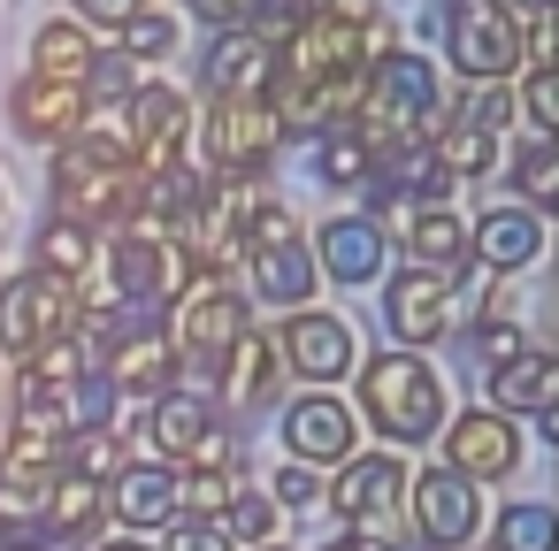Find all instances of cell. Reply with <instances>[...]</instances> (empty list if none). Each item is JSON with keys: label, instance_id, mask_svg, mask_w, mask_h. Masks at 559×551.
Here are the masks:
<instances>
[{"label": "cell", "instance_id": "6da1fadb", "mask_svg": "<svg viewBox=\"0 0 559 551\" xmlns=\"http://www.w3.org/2000/svg\"><path fill=\"white\" fill-rule=\"evenodd\" d=\"M353 421H376L383 452L399 444H437V429L452 421V398H444V375L421 360V352H368L353 360Z\"/></svg>", "mask_w": 559, "mask_h": 551}, {"label": "cell", "instance_id": "7bdbcfd3", "mask_svg": "<svg viewBox=\"0 0 559 551\" xmlns=\"http://www.w3.org/2000/svg\"><path fill=\"white\" fill-rule=\"evenodd\" d=\"M192 16H200V24H215V32H253L261 0H192Z\"/></svg>", "mask_w": 559, "mask_h": 551}, {"label": "cell", "instance_id": "e0dca14e", "mask_svg": "<svg viewBox=\"0 0 559 551\" xmlns=\"http://www.w3.org/2000/svg\"><path fill=\"white\" fill-rule=\"evenodd\" d=\"M276 85V47L261 32H215L200 55V93L207 100H269Z\"/></svg>", "mask_w": 559, "mask_h": 551}, {"label": "cell", "instance_id": "ffe728a7", "mask_svg": "<svg viewBox=\"0 0 559 551\" xmlns=\"http://www.w3.org/2000/svg\"><path fill=\"white\" fill-rule=\"evenodd\" d=\"M490 383V414H528V421H551L559 414V352H544V345H528V352H513L506 368H490L483 375Z\"/></svg>", "mask_w": 559, "mask_h": 551}, {"label": "cell", "instance_id": "bcb514c9", "mask_svg": "<svg viewBox=\"0 0 559 551\" xmlns=\"http://www.w3.org/2000/svg\"><path fill=\"white\" fill-rule=\"evenodd\" d=\"M93 551H154V543H139V536H123V543H93Z\"/></svg>", "mask_w": 559, "mask_h": 551}, {"label": "cell", "instance_id": "5b68a950", "mask_svg": "<svg viewBox=\"0 0 559 551\" xmlns=\"http://www.w3.org/2000/svg\"><path fill=\"white\" fill-rule=\"evenodd\" d=\"M200 154H207V177L253 192V177H269V161L284 154V131H276L269 100H207Z\"/></svg>", "mask_w": 559, "mask_h": 551}, {"label": "cell", "instance_id": "52a82bcc", "mask_svg": "<svg viewBox=\"0 0 559 551\" xmlns=\"http://www.w3.org/2000/svg\"><path fill=\"white\" fill-rule=\"evenodd\" d=\"M78 284H55V276H9L0 284V352L9 360H32L47 337H70V322H78Z\"/></svg>", "mask_w": 559, "mask_h": 551}, {"label": "cell", "instance_id": "d6986e66", "mask_svg": "<svg viewBox=\"0 0 559 551\" xmlns=\"http://www.w3.org/2000/svg\"><path fill=\"white\" fill-rule=\"evenodd\" d=\"M85 93L78 85H55V77H16V93H9V123L32 139V146H70L78 131H85Z\"/></svg>", "mask_w": 559, "mask_h": 551}, {"label": "cell", "instance_id": "836d02e7", "mask_svg": "<svg viewBox=\"0 0 559 551\" xmlns=\"http://www.w3.org/2000/svg\"><path fill=\"white\" fill-rule=\"evenodd\" d=\"M116 55L139 70V62H169L177 55V16L169 9H146V16H131L123 32H116Z\"/></svg>", "mask_w": 559, "mask_h": 551}, {"label": "cell", "instance_id": "2e32d148", "mask_svg": "<svg viewBox=\"0 0 559 551\" xmlns=\"http://www.w3.org/2000/svg\"><path fill=\"white\" fill-rule=\"evenodd\" d=\"M100 375H108V391L116 398H162V391H177V352H169V330L154 322V314H131V330L100 352Z\"/></svg>", "mask_w": 559, "mask_h": 551}, {"label": "cell", "instance_id": "7c38bea8", "mask_svg": "<svg viewBox=\"0 0 559 551\" xmlns=\"http://www.w3.org/2000/svg\"><path fill=\"white\" fill-rule=\"evenodd\" d=\"M284 444H292V459L299 467H345L353 452H360V421H353V406L337 398V391H299L292 406H284Z\"/></svg>", "mask_w": 559, "mask_h": 551}, {"label": "cell", "instance_id": "603a6c76", "mask_svg": "<svg viewBox=\"0 0 559 551\" xmlns=\"http://www.w3.org/2000/svg\"><path fill=\"white\" fill-rule=\"evenodd\" d=\"M215 421H223V406H215V398H200V391H162V398H154V414H146V444H154L162 459H177V467H185V459H192V444H200Z\"/></svg>", "mask_w": 559, "mask_h": 551}, {"label": "cell", "instance_id": "8992f818", "mask_svg": "<svg viewBox=\"0 0 559 551\" xmlns=\"http://www.w3.org/2000/svg\"><path fill=\"white\" fill-rule=\"evenodd\" d=\"M276 70H284V77H299V85H330V77L368 70V55H360V9H337V0L307 9V16L284 32Z\"/></svg>", "mask_w": 559, "mask_h": 551}, {"label": "cell", "instance_id": "277c9868", "mask_svg": "<svg viewBox=\"0 0 559 551\" xmlns=\"http://www.w3.org/2000/svg\"><path fill=\"white\" fill-rule=\"evenodd\" d=\"M444 62L467 85H513L528 70L521 24L498 9V0H444Z\"/></svg>", "mask_w": 559, "mask_h": 551}, {"label": "cell", "instance_id": "60d3db41", "mask_svg": "<svg viewBox=\"0 0 559 551\" xmlns=\"http://www.w3.org/2000/svg\"><path fill=\"white\" fill-rule=\"evenodd\" d=\"M146 9H162V0H78V24H85V32H93V24H100V32H123V24L146 16Z\"/></svg>", "mask_w": 559, "mask_h": 551}, {"label": "cell", "instance_id": "681fc988", "mask_svg": "<svg viewBox=\"0 0 559 551\" xmlns=\"http://www.w3.org/2000/svg\"><path fill=\"white\" fill-rule=\"evenodd\" d=\"M0 215H9V177H0Z\"/></svg>", "mask_w": 559, "mask_h": 551}, {"label": "cell", "instance_id": "f6af8a7d", "mask_svg": "<svg viewBox=\"0 0 559 551\" xmlns=\"http://www.w3.org/2000/svg\"><path fill=\"white\" fill-rule=\"evenodd\" d=\"M498 9H506V16L521 24V16H544V9H551V0H498Z\"/></svg>", "mask_w": 559, "mask_h": 551}, {"label": "cell", "instance_id": "30bf717a", "mask_svg": "<svg viewBox=\"0 0 559 551\" xmlns=\"http://www.w3.org/2000/svg\"><path fill=\"white\" fill-rule=\"evenodd\" d=\"M406 520H414V536H421V543L460 551V543L483 528V498H475V482H467V475H452V467L437 459V467L406 475Z\"/></svg>", "mask_w": 559, "mask_h": 551}, {"label": "cell", "instance_id": "7a4b0ae2", "mask_svg": "<svg viewBox=\"0 0 559 551\" xmlns=\"http://www.w3.org/2000/svg\"><path fill=\"white\" fill-rule=\"evenodd\" d=\"M444 123V93H437V62L429 55H383L368 77H360V116L353 131L368 146H399V139H429Z\"/></svg>", "mask_w": 559, "mask_h": 551}, {"label": "cell", "instance_id": "44dd1931", "mask_svg": "<svg viewBox=\"0 0 559 551\" xmlns=\"http://www.w3.org/2000/svg\"><path fill=\"white\" fill-rule=\"evenodd\" d=\"M108 520H123L131 536H139V528H169V520H177V475L154 467V459H131V467L108 482Z\"/></svg>", "mask_w": 559, "mask_h": 551}, {"label": "cell", "instance_id": "9a60e30c", "mask_svg": "<svg viewBox=\"0 0 559 551\" xmlns=\"http://www.w3.org/2000/svg\"><path fill=\"white\" fill-rule=\"evenodd\" d=\"M383 330L399 337V352H421L452 330V284L429 268H399L383 276Z\"/></svg>", "mask_w": 559, "mask_h": 551}, {"label": "cell", "instance_id": "cb8c5ba5", "mask_svg": "<svg viewBox=\"0 0 559 551\" xmlns=\"http://www.w3.org/2000/svg\"><path fill=\"white\" fill-rule=\"evenodd\" d=\"M253 268V299H269V307H307L314 299V253H307V238H292V245H269V253H253L246 261Z\"/></svg>", "mask_w": 559, "mask_h": 551}, {"label": "cell", "instance_id": "8d00e7d4", "mask_svg": "<svg viewBox=\"0 0 559 551\" xmlns=\"http://www.w3.org/2000/svg\"><path fill=\"white\" fill-rule=\"evenodd\" d=\"M513 116H521L536 139H551V131H559V77H551V70H521V85H513Z\"/></svg>", "mask_w": 559, "mask_h": 551}, {"label": "cell", "instance_id": "ab89813d", "mask_svg": "<svg viewBox=\"0 0 559 551\" xmlns=\"http://www.w3.org/2000/svg\"><path fill=\"white\" fill-rule=\"evenodd\" d=\"M269 482H276V490H269V498H276V513H284V505H314V498H322V475H314V467H299V459H284Z\"/></svg>", "mask_w": 559, "mask_h": 551}, {"label": "cell", "instance_id": "5bb4252c", "mask_svg": "<svg viewBox=\"0 0 559 551\" xmlns=\"http://www.w3.org/2000/svg\"><path fill=\"white\" fill-rule=\"evenodd\" d=\"M322 498H330V513L345 520V528H360V520H383V513H399L406 505V459L399 452H353L345 467H337V482H322Z\"/></svg>", "mask_w": 559, "mask_h": 551}, {"label": "cell", "instance_id": "f907efd6", "mask_svg": "<svg viewBox=\"0 0 559 551\" xmlns=\"http://www.w3.org/2000/svg\"><path fill=\"white\" fill-rule=\"evenodd\" d=\"M261 551H284V543H261Z\"/></svg>", "mask_w": 559, "mask_h": 551}, {"label": "cell", "instance_id": "74e56055", "mask_svg": "<svg viewBox=\"0 0 559 551\" xmlns=\"http://www.w3.org/2000/svg\"><path fill=\"white\" fill-rule=\"evenodd\" d=\"M230 490H238V475H200V467H185V475H177V520H223Z\"/></svg>", "mask_w": 559, "mask_h": 551}, {"label": "cell", "instance_id": "4316f807", "mask_svg": "<svg viewBox=\"0 0 559 551\" xmlns=\"http://www.w3.org/2000/svg\"><path fill=\"white\" fill-rule=\"evenodd\" d=\"M429 161H437V177L444 184H467V177H490L498 169V139H483V131H467V123H437L429 131Z\"/></svg>", "mask_w": 559, "mask_h": 551}, {"label": "cell", "instance_id": "d6a6232c", "mask_svg": "<svg viewBox=\"0 0 559 551\" xmlns=\"http://www.w3.org/2000/svg\"><path fill=\"white\" fill-rule=\"evenodd\" d=\"M292 238H299V215H292L284 200H253V192H246V207H238V253L253 261V253L292 245Z\"/></svg>", "mask_w": 559, "mask_h": 551}, {"label": "cell", "instance_id": "484cf974", "mask_svg": "<svg viewBox=\"0 0 559 551\" xmlns=\"http://www.w3.org/2000/svg\"><path fill=\"white\" fill-rule=\"evenodd\" d=\"M276 383H284L276 345H269L261 330H246V337H238V352L223 360V398H230V406H269V398H276Z\"/></svg>", "mask_w": 559, "mask_h": 551}, {"label": "cell", "instance_id": "3957f363", "mask_svg": "<svg viewBox=\"0 0 559 551\" xmlns=\"http://www.w3.org/2000/svg\"><path fill=\"white\" fill-rule=\"evenodd\" d=\"M169 352L177 360H192V368H223L230 352H238V337L253 330V307L223 284V276H200L192 268V284H185V299L169 307Z\"/></svg>", "mask_w": 559, "mask_h": 551}, {"label": "cell", "instance_id": "816d5d0a", "mask_svg": "<svg viewBox=\"0 0 559 551\" xmlns=\"http://www.w3.org/2000/svg\"><path fill=\"white\" fill-rule=\"evenodd\" d=\"M337 9H345V0H337Z\"/></svg>", "mask_w": 559, "mask_h": 551}, {"label": "cell", "instance_id": "ee69618b", "mask_svg": "<svg viewBox=\"0 0 559 551\" xmlns=\"http://www.w3.org/2000/svg\"><path fill=\"white\" fill-rule=\"evenodd\" d=\"M162 551H238L215 520H169V543Z\"/></svg>", "mask_w": 559, "mask_h": 551}, {"label": "cell", "instance_id": "8fae6325", "mask_svg": "<svg viewBox=\"0 0 559 551\" xmlns=\"http://www.w3.org/2000/svg\"><path fill=\"white\" fill-rule=\"evenodd\" d=\"M307 253H314V276H330V284H345V291H368V284L391 276V230L368 223V215L322 223V230L307 238Z\"/></svg>", "mask_w": 559, "mask_h": 551}, {"label": "cell", "instance_id": "d590c367", "mask_svg": "<svg viewBox=\"0 0 559 551\" xmlns=\"http://www.w3.org/2000/svg\"><path fill=\"white\" fill-rule=\"evenodd\" d=\"M215 528H223L230 543H269V536H276V498H269V490H253V482H238Z\"/></svg>", "mask_w": 559, "mask_h": 551}, {"label": "cell", "instance_id": "83f0119b", "mask_svg": "<svg viewBox=\"0 0 559 551\" xmlns=\"http://www.w3.org/2000/svg\"><path fill=\"white\" fill-rule=\"evenodd\" d=\"M93 261H100V230L62 223V215L39 230V276H55V284H85V276H93Z\"/></svg>", "mask_w": 559, "mask_h": 551}, {"label": "cell", "instance_id": "4fadbf2b", "mask_svg": "<svg viewBox=\"0 0 559 551\" xmlns=\"http://www.w3.org/2000/svg\"><path fill=\"white\" fill-rule=\"evenodd\" d=\"M437 436H444V467L467 475V482H506V475L521 467V421H506V414H490V406L452 414Z\"/></svg>", "mask_w": 559, "mask_h": 551}, {"label": "cell", "instance_id": "f35d334b", "mask_svg": "<svg viewBox=\"0 0 559 551\" xmlns=\"http://www.w3.org/2000/svg\"><path fill=\"white\" fill-rule=\"evenodd\" d=\"M452 123H467V131L498 139V131L513 123V85H467V100L452 108Z\"/></svg>", "mask_w": 559, "mask_h": 551}, {"label": "cell", "instance_id": "1f68e13d", "mask_svg": "<svg viewBox=\"0 0 559 551\" xmlns=\"http://www.w3.org/2000/svg\"><path fill=\"white\" fill-rule=\"evenodd\" d=\"M513 192H521L528 215L559 207V146H551V139H528V146L513 154Z\"/></svg>", "mask_w": 559, "mask_h": 551}, {"label": "cell", "instance_id": "e575fe53", "mask_svg": "<svg viewBox=\"0 0 559 551\" xmlns=\"http://www.w3.org/2000/svg\"><path fill=\"white\" fill-rule=\"evenodd\" d=\"M78 93H85V108H93V116H123V100H131V93H139V77H131V62H123V55H116V47H100V55H93V70H85V85H78Z\"/></svg>", "mask_w": 559, "mask_h": 551}, {"label": "cell", "instance_id": "ac0fdd59", "mask_svg": "<svg viewBox=\"0 0 559 551\" xmlns=\"http://www.w3.org/2000/svg\"><path fill=\"white\" fill-rule=\"evenodd\" d=\"M544 253V215H528L521 200H490L475 223H467V261H483L490 276H513Z\"/></svg>", "mask_w": 559, "mask_h": 551}, {"label": "cell", "instance_id": "b9f144b4", "mask_svg": "<svg viewBox=\"0 0 559 551\" xmlns=\"http://www.w3.org/2000/svg\"><path fill=\"white\" fill-rule=\"evenodd\" d=\"M513 352H528V337H521L513 322H483V330H475V360H483V368H506Z\"/></svg>", "mask_w": 559, "mask_h": 551}, {"label": "cell", "instance_id": "c3c4849f", "mask_svg": "<svg viewBox=\"0 0 559 551\" xmlns=\"http://www.w3.org/2000/svg\"><path fill=\"white\" fill-rule=\"evenodd\" d=\"M314 551H368V543H353V536H337V543H314Z\"/></svg>", "mask_w": 559, "mask_h": 551}, {"label": "cell", "instance_id": "4dcf8cb0", "mask_svg": "<svg viewBox=\"0 0 559 551\" xmlns=\"http://www.w3.org/2000/svg\"><path fill=\"white\" fill-rule=\"evenodd\" d=\"M368 169H376V146H368L360 131H322V139H314V177H322L330 192L368 184Z\"/></svg>", "mask_w": 559, "mask_h": 551}, {"label": "cell", "instance_id": "d4e9b609", "mask_svg": "<svg viewBox=\"0 0 559 551\" xmlns=\"http://www.w3.org/2000/svg\"><path fill=\"white\" fill-rule=\"evenodd\" d=\"M93 32L78 24V16H55V24H39V39H32V77H55V85H85V70H93Z\"/></svg>", "mask_w": 559, "mask_h": 551}, {"label": "cell", "instance_id": "9c48e42d", "mask_svg": "<svg viewBox=\"0 0 559 551\" xmlns=\"http://www.w3.org/2000/svg\"><path fill=\"white\" fill-rule=\"evenodd\" d=\"M269 345H276V360H284L307 391H330V383H337V375H353V360H360L353 322H345V314H330V307H299Z\"/></svg>", "mask_w": 559, "mask_h": 551}, {"label": "cell", "instance_id": "f1b7e54d", "mask_svg": "<svg viewBox=\"0 0 559 551\" xmlns=\"http://www.w3.org/2000/svg\"><path fill=\"white\" fill-rule=\"evenodd\" d=\"M131 467V444H123V429H78L70 444H62V467L55 475H78V482H116Z\"/></svg>", "mask_w": 559, "mask_h": 551}, {"label": "cell", "instance_id": "7dc6e473", "mask_svg": "<svg viewBox=\"0 0 559 551\" xmlns=\"http://www.w3.org/2000/svg\"><path fill=\"white\" fill-rule=\"evenodd\" d=\"M0 436H9V375H0Z\"/></svg>", "mask_w": 559, "mask_h": 551}, {"label": "cell", "instance_id": "7402d4cb", "mask_svg": "<svg viewBox=\"0 0 559 551\" xmlns=\"http://www.w3.org/2000/svg\"><path fill=\"white\" fill-rule=\"evenodd\" d=\"M391 245H406V261L429 268V276H444V284L467 268V223L452 207H406V230Z\"/></svg>", "mask_w": 559, "mask_h": 551}, {"label": "cell", "instance_id": "f546056e", "mask_svg": "<svg viewBox=\"0 0 559 551\" xmlns=\"http://www.w3.org/2000/svg\"><path fill=\"white\" fill-rule=\"evenodd\" d=\"M490 536H498L490 551H559V513L544 498H513V505H498Z\"/></svg>", "mask_w": 559, "mask_h": 551}, {"label": "cell", "instance_id": "ba28073f", "mask_svg": "<svg viewBox=\"0 0 559 551\" xmlns=\"http://www.w3.org/2000/svg\"><path fill=\"white\" fill-rule=\"evenodd\" d=\"M108 276H116V299H123V314L131 307H146L154 322L185 299V284H192V261L169 245V238H116L108 245Z\"/></svg>", "mask_w": 559, "mask_h": 551}]
</instances>
